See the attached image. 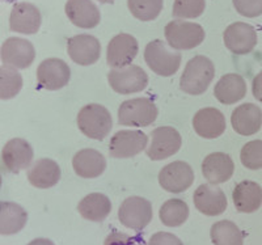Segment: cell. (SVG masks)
Listing matches in <instances>:
<instances>
[{
    "label": "cell",
    "mask_w": 262,
    "mask_h": 245,
    "mask_svg": "<svg viewBox=\"0 0 262 245\" xmlns=\"http://www.w3.org/2000/svg\"><path fill=\"white\" fill-rule=\"evenodd\" d=\"M194 206L206 216L221 215L226 211L228 202L224 191L216 185H201L194 193Z\"/></svg>",
    "instance_id": "cell-16"
},
{
    "label": "cell",
    "mask_w": 262,
    "mask_h": 245,
    "mask_svg": "<svg viewBox=\"0 0 262 245\" xmlns=\"http://www.w3.org/2000/svg\"><path fill=\"white\" fill-rule=\"evenodd\" d=\"M206 8L205 0H174L173 4V16L177 20L200 17Z\"/></svg>",
    "instance_id": "cell-33"
},
{
    "label": "cell",
    "mask_w": 262,
    "mask_h": 245,
    "mask_svg": "<svg viewBox=\"0 0 262 245\" xmlns=\"http://www.w3.org/2000/svg\"><path fill=\"white\" fill-rule=\"evenodd\" d=\"M240 160L243 165L248 169L257 170L262 168V141L248 142L243 147L242 153H240Z\"/></svg>",
    "instance_id": "cell-34"
},
{
    "label": "cell",
    "mask_w": 262,
    "mask_h": 245,
    "mask_svg": "<svg viewBox=\"0 0 262 245\" xmlns=\"http://www.w3.org/2000/svg\"><path fill=\"white\" fill-rule=\"evenodd\" d=\"M79 212L84 219L91 221H102L112 211L111 199L101 193H92L80 201Z\"/></svg>",
    "instance_id": "cell-28"
},
{
    "label": "cell",
    "mask_w": 262,
    "mask_h": 245,
    "mask_svg": "<svg viewBox=\"0 0 262 245\" xmlns=\"http://www.w3.org/2000/svg\"><path fill=\"white\" fill-rule=\"evenodd\" d=\"M41 12L30 3H17L9 16V28L12 32L23 34H34L41 27Z\"/></svg>",
    "instance_id": "cell-18"
},
{
    "label": "cell",
    "mask_w": 262,
    "mask_h": 245,
    "mask_svg": "<svg viewBox=\"0 0 262 245\" xmlns=\"http://www.w3.org/2000/svg\"><path fill=\"white\" fill-rule=\"evenodd\" d=\"M98 2H100V3H102V4H107V3H113L114 0H98Z\"/></svg>",
    "instance_id": "cell-40"
},
{
    "label": "cell",
    "mask_w": 262,
    "mask_h": 245,
    "mask_svg": "<svg viewBox=\"0 0 262 245\" xmlns=\"http://www.w3.org/2000/svg\"><path fill=\"white\" fill-rule=\"evenodd\" d=\"M71 78L69 64L58 58H49L37 69V83L39 88L48 91H58L64 88Z\"/></svg>",
    "instance_id": "cell-9"
},
{
    "label": "cell",
    "mask_w": 262,
    "mask_h": 245,
    "mask_svg": "<svg viewBox=\"0 0 262 245\" xmlns=\"http://www.w3.org/2000/svg\"><path fill=\"white\" fill-rule=\"evenodd\" d=\"M236 11L244 17H258L262 15V0H232Z\"/></svg>",
    "instance_id": "cell-35"
},
{
    "label": "cell",
    "mask_w": 262,
    "mask_h": 245,
    "mask_svg": "<svg viewBox=\"0 0 262 245\" xmlns=\"http://www.w3.org/2000/svg\"><path fill=\"white\" fill-rule=\"evenodd\" d=\"M193 127L200 137L215 139L226 131L227 123L223 113L215 108H205L196 112L193 118Z\"/></svg>",
    "instance_id": "cell-20"
},
{
    "label": "cell",
    "mask_w": 262,
    "mask_h": 245,
    "mask_svg": "<svg viewBox=\"0 0 262 245\" xmlns=\"http://www.w3.org/2000/svg\"><path fill=\"white\" fill-rule=\"evenodd\" d=\"M28 214L15 202L0 201V235H15L25 227Z\"/></svg>",
    "instance_id": "cell-27"
},
{
    "label": "cell",
    "mask_w": 262,
    "mask_h": 245,
    "mask_svg": "<svg viewBox=\"0 0 262 245\" xmlns=\"http://www.w3.org/2000/svg\"><path fill=\"white\" fill-rule=\"evenodd\" d=\"M252 91H253V96L257 99V101L262 102V71L254 76L253 83H252Z\"/></svg>",
    "instance_id": "cell-38"
},
{
    "label": "cell",
    "mask_w": 262,
    "mask_h": 245,
    "mask_svg": "<svg viewBox=\"0 0 262 245\" xmlns=\"http://www.w3.org/2000/svg\"><path fill=\"white\" fill-rule=\"evenodd\" d=\"M107 80L113 91L121 95H131L146 90L148 76L143 69L130 64L122 69H113L107 74Z\"/></svg>",
    "instance_id": "cell-6"
},
{
    "label": "cell",
    "mask_w": 262,
    "mask_h": 245,
    "mask_svg": "<svg viewBox=\"0 0 262 245\" xmlns=\"http://www.w3.org/2000/svg\"><path fill=\"white\" fill-rule=\"evenodd\" d=\"M214 63L207 57L196 55L188 62L181 75L180 87L185 93L193 96L202 95L207 91L211 81L214 80Z\"/></svg>",
    "instance_id": "cell-1"
},
{
    "label": "cell",
    "mask_w": 262,
    "mask_h": 245,
    "mask_svg": "<svg viewBox=\"0 0 262 245\" xmlns=\"http://www.w3.org/2000/svg\"><path fill=\"white\" fill-rule=\"evenodd\" d=\"M104 245H137V242H135L134 237L128 236L126 233L114 231V232L107 235Z\"/></svg>",
    "instance_id": "cell-37"
},
{
    "label": "cell",
    "mask_w": 262,
    "mask_h": 245,
    "mask_svg": "<svg viewBox=\"0 0 262 245\" xmlns=\"http://www.w3.org/2000/svg\"><path fill=\"white\" fill-rule=\"evenodd\" d=\"M214 95L219 102L232 105L247 95V83L238 74H227L221 78L214 88Z\"/></svg>",
    "instance_id": "cell-24"
},
{
    "label": "cell",
    "mask_w": 262,
    "mask_h": 245,
    "mask_svg": "<svg viewBox=\"0 0 262 245\" xmlns=\"http://www.w3.org/2000/svg\"><path fill=\"white\" fill-rule=\"evenodd\" d=\"M159 183L164 190L173 194L184 193L193 185L194 172L188 163L173 162L160 170Z\"/></svg>",
    "instance_id": "cell-13"
},
{
    "label": "cell",
    "mask_w": 262,
    "mask_h": 245,
    "mask_svg": "<svg viewBox=\"0 0 262 245\" xmlns=\"http://www.w3.org/2000/svg\"><path fill=\"white\" fill-rule=\"evenodd\" d=\"M23 88V76L17 69L0 66V100H11L20 93Z\"/></svg>",
    "instance_id": "cell-31"
},
{
    "label": "cell",
    "mask_w": 262,
    "mask_h": 245,
    "mask_svg": "<svg viewBox=\"0 0 262 245\" xmlns=\"http://www.w3.org/2000/svg\"><path fill=\"white\" fill-rule=\"evenodd\" d=\"M148 138L139 130H121L112 137L109 143V155L116 159H127L137 156L146 148Z\"/></svg>",
    "instance_id": "cell-10"
},
{
    "label": "cell",
    "mask_w": 262,
    "mask_h": 245,
    "mask_svg": "<svg viewBox=\"0 0 262 245\" xmlns=\"http://www.w3.org/2000/svg\"><path fill=\"white\" fill-rule=\"evenodd\" d=\"M0 58L6 66L13 69H28L36 58V50L28 39L11 37L6 39L0 49Z\"/></svg>",
    "instance_id": "cell-12"
},
{
    "label": "cell",
    "mask_w": 262,
    "mask_h": 245,
    "mask_svg": "<svg viewBox=\"0 0 262 245\" xmlns=\"http://www.w3.org/2000/svg\"><path fill=\"white\" fill-rule=\"evenodd\" d=\"M165 39L174 50H191L205 39V30L200 24L185 20H173L165 27Z\"/></svg>",
    "instance_id": "cell-5"
},
{
    "label": "cell",
    "mask_w": 262,
    "mask_h": 245,
    "mask_svg": "<svg viewBox=\"0 0 262 245\" xmlns=\"http://www.w3.org/2000/svg\"><path fill=\"white\" fill-rule=\"evenodd\" d=\"M131 15L140 21H152L160 15L163 0H127Z\"/></svg>",
    "instance_id": "cell-32"
},
{
    "label": "cell",
    "mask_w": 262,
    "mask_h": 245,
    "mask_svg": "<svg viewBox=\"0 0 262 245\" xmlns=\"http://www.w3.org/2000/svg\"><path fill=\"white\" fill-rule=\"evenodd\" d=\"M154 211L149 201L142 197H130L125 199L118 210V219L125 227L142 231L152 220Z\"/></svg>",
    "instance_id": "cell-7"
},
{
    "label": "cell",
    "mask_w": 262,
    "mask_h": 245,
    "mask_svg": "<svg viewBox=\"0 0 262 245\" xmlns=\"http://www.w3.org/2000/svg\"><path fill=\"white\" fill-rule=\"evenodd\" d=\"M139 50L138 41L127 33L117 34L109 42L106 50V62L113 69L130 66Z\"/></svg>",
    "instance_id": "cell-14"
},
{
    "label": "cell",
    "mask_w": 262,
    "mask_h": 245,
    "mask_svg": "<svg viewBox=\"0 0 262 245\" xmlns=\"http://www.w3.org/2000/svg\"><path fill=\"white\" fill-rule=\"evenodd\" d=\"M33 148L27 141L21 138L11 139L2 151V159L7 169L12 173H18L21 170L27 169L32 165L33 160Z\"/></svg>",
    "instance_id": "cell-17"
},
{
    "label": "cell",
    "mask_w": 262,
    "mask_h": 245,
    "mask_svg": "<svg viewBox=\"0 0 262 245\" xmlns=\"http://www.w3.org/2000/svg\"><path fill=\"white\" fill-rule=\"evenodd\" d=\"M144 60L156 75L168 78L179 71L181 64V53L168 49L167 43L161 39H155L146 46Z\"/></svg>",
    "instance_id": "cell-3"
},
{
    "label": "cell",
    "mask_w": 262,
    "mask_h": 245,
    "mask_svg": "<svg viewBox=\"0 0 262 245\" xmlns=\"http://www.w3.org/2000/svg\"><path fill=\"white\" fill-rule=\"evenodd\" d=\"M67 53L76 64L91 66L100 59L101 45L91 34H78L67 41Z\"/></svg>",
    "instance_id": "cell-15"
},
{
    "label": "cell",
    "mask_w": 262,
    "mask_h": 245,
    "mask_svg": "<svg viewBox=\"0 0 262 245\" xmlns=\"http://www.w3.org/2000/svg\"><path fill=\"white\" fill-rule=\"evenodd\" d=\"M233 204L238 212L252 214L262 205V189L254 181H243L233 190Z\"/></svg>",
    "instance_id": "cell-26"
},
{
    "label": "cell",
    "mask_w": 262,
    "mask_h": 245,
    "mask_svg": "<svg viewBox=\"0 0 262 245\" xmlns=\"http://www.w3.org/2000/svg\"><path fill=\"white\" fill-rule=\"evenodd\" d=\"M231 123L237 134L249 137L259 131L262 126V112L254 104H243L232 112Z\"/></svg>",
    "instance_id": "cell-22"
},
{
    "label": "cell",
    "mask_w": 262,
    "mask_h": 245,
    "mask_svg": "<svg viewBox=\"0 0 262 245\" xmlns=\"http://www.w3.org/2000/svg\"><path fill=\"white\" fill-rule=\"evenodd\" d=\"M66 15L75 27L92 29L100 24L101 13L92 0H69L66 3Z\"/></svg>",
    "instance_id": "cell-19"
},
{
    "label": "cell",
    "mask_w": 262,
    "mask_h": 245,
    "mask_svg": "<svg viewBox=\"0 0 262 245\" xmlns=\"http://www.w3.org/2000/svg\"><path fill=\"white\" fill-rule=\"evenodd\" d=\"M159 216L164 226L167 227H180L188 220L189 216V206L186 202L179 198L167 201L161 206L159 211Z\"/></svg>",
    "instance_id": "cell-30"
},
{
    "label": "cell",
    "mask_w": 262,
    "mask_h": 245,
    "mask_svg": "<svg viewBox=\"0 0 262 245\" xmlns=\"http://www.w3.org/2000/svg\"><path fill=\"white\" fill-rule=\"evenodd\" d=\"M28 245H55L51 240L49 239H36L30 241Z\"/></svg>",
    "instance_id": "cell-39"
},
{
    "label": "cell",
    "mask_w": 262,
    "mask_h": 245,
    "mask_svg": "<svg viewBox=\"0 0 262 245\" xmlns=\"http://www.w3.org/2000/svg\"><path fill=\"white\" fill-rule=\"evenodd\" d=\"M28 180L34 188H53L60 180L59 165L51 159H39L30 167L28 172Z\"/></svg>",
    "instance_id": "cell-25"
},
{
    "label": "cell",
    "mask_w": 262,
    "mask_h": 245,
    "mask_svg": "<svg viewBox=\"0 0 262 245\" xmlns=\"http://www.w3.org/2000/svg\"><path fill=\"white\" fill-rule=\"evenodd\" d=\"M233 170H235V164L232 159L223 152L210 153L209 156H206L202 163L203 177L212 185L228 181L232 177Z\"/></svg>",
    "instance_id": "cell-21"
},
{
    "label": "cell",
    "mask_w": 262,
    "mask_h": 245,
    "mask_svg": "<svg viewBox=\"0 0 262 245\" xmlns=\"http://www.w3.org/2000/svg\"><path fill=\"white\" fill-rule=\"evenodd\" d=\"M181 143V135L176 129L170 126H161L152 131V139L147 150V156L154 162L164 160L179 152Z\"/></svg>",
    "instance_id": "cell-8"
},
{
    "label": "cell",
    "mask_w": 262,
    "mask_h": 245,
    "mask_svg": "<svg viewBox=\"0 0 262 245\" xmlns=\"http://www.w3.org/2000/svg\"><path fill=\"white\" fill-rule=\"evenodd\" d=\"M224 45L231 53L236 55L249 54L257 45L258 37L252 25L247 23H233L229 25L223 34Z\"/></svg>",
    "instance_id": "cell-11"
},
{
    "label": "cell",
    "mask_w": 262,
    "mask_h": 245,
    "mask_svg": "<svg viewBox=\"0 0 262 245\" xmlns=\"http://www.w3.org/2000/svg\"><path fill=\"white\" fill-rule=\"evenodd\" d=\"M158 118L155 102L144 97L126 100L118 109L119 125L130 127H147Z\"/></svg>",
    "instance_id": "cell-4"
},
{
    "label": "cell",
    "mask_w": 262,
    "mask_h": 245,
    "mask_svg": "<svg viewBox=\"0 0 262 245\" xmlns=\"http://www.w3.org/2000/svg\"><path fill=\"white\" fill-rule=\"evenodd\" d=\"M214 245H243L244 235L240 228L229 220H221L215 223L210 231Z\"/></svg>",
    "instance_id": "cell-29"
},
{
    "label": "cell",
    "mask_w": 262,
    "mask_h": 245,
    "mask_svg": "<svg viewBox=\"0 0 262 245\" xmlns=\"http://www.w3.org/2000/svg\"><path fill=\"white\" fill-rule=\"evenodd\" d=\"M148 245H184L181 240L177 236H174L173 233L169 232H158L155 235H152L149 239Z\"/></svg>",
    "instance_id": "cell-36"
},
{
    "label": "cell",
    "mask_w": 262,
    "mask_h": 245,
    "mask_svg": "<svg viewBox=\"0 0 262 245\" xmlns=\"http://www.w3.org/2000/svg\"><path fill=\"white\" fill-rule=\"evenodd\" d=\"M72 167L75 173L83 179H96L104 173L106 160L104 155L92 148L79 151L72 159Z\"/></svg>",
    "instance_id": "cell-23"
},
{
    "label": "cell",
    "mask_w": 262,
    "mask_h": 245,
    "mask_svg": "<svg viewBox=\"0 0 262 245\" xmlns=\"http://www.w3.org/2000/svg\"><path fill=\"white\" fill-rule=\"evenodd\" d=\"M78 126L85 137L102 141L113 127L111 112L98 104L85 105L78 114Z\"/></svg>",
    "instance_id": "cell-2"
},
{
    "label": "cell",
    "mask_w": 262,
    "mask_h": 245,
    "mask_svg": "<svg viewBox=\"0 0 262 245\" xmlns=\"http://www.w3.org/2000/svg\"><path fill=\"white\" fill-rule=\"evenodd\" d=\"M2 184H3V180H2V174H0V188H2Z\"/></svg>",
    "instance_id": "cell-41"
}]
</instances>
